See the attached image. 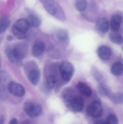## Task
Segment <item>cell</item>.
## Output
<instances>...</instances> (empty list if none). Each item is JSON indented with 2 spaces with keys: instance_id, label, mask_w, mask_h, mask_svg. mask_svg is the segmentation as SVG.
Returning <instances> with one entry per match:
<instances>
[{
  "instance_id": "4316f807",
  "label": "cell",
  "mask_w": 123,
  "mask_h": 124,
  "mask_svg": "<svg viewBox=\"0 0 123 124\" xmlns=\"http://www.w3.org/2000/svg\"><path fill=\"white\" fill-rule=\"evenodd\" d=\"M107 124H118V120L117 116L114 114L109 115L106 120Z\"/></svg>"
},
{
  "instance_id": "3957f363",
  "label": "cell",
  "mask_w": 123,
  "mask_h": 124,
  "mask_svg": "<svg viewBox=\"0 0 123 124\" xmlns=\"http://www.w3.org/2000/svg\"><path fill=\"white\" fill-rule=\"evenodd\" d=\"M24 70L31 84L37 85L40 78V71L37 65L34 62H28L25 65Z\"/></svg>"
},
{
  "instance_id": "7a4b0ae2",
  "label": "cell",
  "mask_w": 123,
  "mask_h": 124,
  "mask_svg": "<svg viewBox=\"0 0 123 124\" xmlns=\"http://www.w3.org/2000/svg\"><path fill=\"white\" fill-rule=\"evenodd\" d=\"M30 27L26 19H20L17 20L13 25L12 32L17 39H24L27 36V32Z\"/></svg>"
},
{
  "instance_id": "4dcf8cb0",
  "label": "cell",
  "mask_w": 123,
  "mask_h": 124,
  "mask_svg": "<svg viewBox=\"0 0 123 124\" xmlns=\"http://www.w3.org/2000/svg\"><path fill=\"white\" fill-rule=\"evenodd\" d=\"M5 118L3 116H1L0 117V124H4Z\"/></svg>"
},
{
  "instance_id": "e0dca14e",
  "label": "cell",
  "mask_w": 123,
  "mask_h": 124,
  "mask_svg": "<svg viewBox=\"0 0 123 124\" xmlns=\"http://www.w3.org/2000/svg\"><path fill=\"white\" fill-rule=\"evenodd\" d=\"M26 20L30 27H38L40 26L41 24L40 18L35 15H30Z\"/></svg>"
},
{
  "instance_id": "8992f818",
  "label": "cell",
  "mask_w": 123,
  "mask_h": 124,
  "mask_svg": "<svg viewBox=\"0 0 123 124\" xmlns=\"http://www.w3.org/2000/svg\"><path fill=\"white\" fill-rule=\"evenodd\" d=\"M86 112L87 114L91 117L95 118L101 117L103 114L102 104L99 101H93L87 106Z\"/></svg>"
},
{
  "instance_id": "d6986e66",
  "label": "cell",
  "mask_w": 123,
  "mask_h": 124,
  "mask_svg": "<svg viewBox=\"0 0 123 124\" xmlns=\"http://www.w3.org/2000/svg\"><path fill=\"white\" fill-rule=\"evenodd\" d=\"M9 76L8 73L4 70H2L0 72V89H3L5 90L6 87H8V84L9 83L8 82Z\"/></svg>"
},
{
  "instance_id": "83f0119b",
  "label": "cell",
  "mask_w": 123,
  "mask_h": 124,
  "mask_svg": "<svg viewBox=\"0 0 123 124\" xmlns=\"http://www.w3.org/2000/svg\"><path fill=\"white\" fill-rule=\"evenodd\" d=\"M95 124H107L106 121L104 119H99L95 122Z\"/></svg>"
},
{
  "instance_id": "5bb4252c",
  "label": "cell",
  "mask_w": 123,
  "mask_h": 124,
  "mask_svg": "<svg viewBox=\"0 0 123 124\" xmlns=\"http://www.w3.org/2000/svg\"><path fill=\"white\" fill-rule=\"evenodd\" d=\"M75 95L73 90L71 88H66L63 92L62 97L64 103L68 108Z\"/></svg>"
},
{
  "instance_id": "f1b7e54d",
  "label": "cell",
  "mask_w": 123,
  "mask_h": 124,
  "mask_svg": "<svg viewBox=\"0 0 123 124\" xmlns=\"http://www.w3.org/2000/svg\"><path fill=\"white\" fill-rule=\"evenodd\" d=\"M21 124H35L33 122L30 120L26 119L24 120L21 123Z\"/></svg>"
},
{
  "instance_id": "484cf974",
  "label": "cell",
  "mask_w": 123,
  "mask_h": 124,
  "mask_svg": "<svg viewBox=\"0 0 123 124\" xmlns=\"http://www.w3.org/2000/svg\"><path fill=\"white\" fill-rule=\"evenodd\" d=\"M92 73L96 79L100 83V84H104V79L103 77L101 74L97 71V70L95 69L94 68L92 70Z\"/></svg>"
},
{
  "instance_id": "f546056e",
  "label": "cell",
  "mask_w": 123,
  "mask_h": 124,
  "mask_svg": "<svg viewBox=\"0 0 123 124\" xmlns=\"http://www.w3.org/2000/svg\"><path fill=\"white\" fill-rule=\"evenodd\" d=\"M18 121L16 119L13 118L10 121L9 124H18Z\"/></svg>"
},
{
  "instance_id": "cb8c5ba5",
  "label": "cell",
  "mask_w": 123,
  "mask_h": 124,
  "mask_svg": "<svg viewBox=\"0 0 123 124\" xmlns=\"http://www.w3.org/2000/svg\"><path fill=\"white\" fill-rule=\"evenodd\" d=\"M98 90L99 94L103 96H111V92L110 89L104 84H100L98 87Z\"/></svg>"
},
{
  "instance_id": "5b68a950",
  "label": "cell",
  "mask_w": 123,
  "mask_h": 124,
  "mask_svg": "<svg viewBox=\"0 0 123 124\" xmlns=\"http://www.w3.org/2000/svg\"><path fill=\"white\" fill-rule=\"evenodd\" d=\"M24 110L27 116L32 118H36L42 113V107L37 103L27 102L25 103Z\"/></svg>"
},
{
  "instance_id": "ffe728a7",
  "label": "cell",
  "mask_w": 123,
  "mask_h": 124,
  "mask_svg": "<svg viewBox=\"0 0 123 124\" xmlns=\"http://www.w3.org/2000/svg\"><path fill=\"white\" fill-rule=\"evenodd\" d=\"M111 71L115 76L122 75L123 73V64L119 62L115 63L111 67Z\"/></svg>"
},
{
  "instance_id": "8fae6325",
  "label": "cell",
  "mask_w": 123,
  "mask_h": 124,
  "mask_svg": "<svg viewBox=\"0 0 123 124\" xmlns=\"http://www.w3.org/2000/svg\"><path fill=\"white\" fill-rule=\"evenodd\" d=\"M13 51L17 57L22 60L26 55L28 50L27 46L24 43H19L12 47Z\"/></svg>"
},
{
  "instance_id": "7402d4cb",
  "label": "cell",
  "mask_w": 123,
  "mask_h": 124,
  "mask_svg": "<svg viewBox=\"0 0 123 124\" xmlns=\"http://www.w3.org/2000/svg\"><path fill=\"white\" fill-rule=\"evenodd\" d=\"M110 40L112 43L117 44H121L123 43V37L122 35L116 33H112L109 35Z\"/></svg>"
},
{
  "instance_id": "7c38bea8",
  "label": "cell",
  "mask_w": 123,
  "mask_h": 124,
  "mask_svg": "<svg viewBox=\"0 0 123 124\" xmlns=\"http://www.w3.org/2000/svg\"><path fill=\"white\" fill-rule=\"evenodd\" d=\"M123 18L120 15H115L112 16L110 23L111 30L114 32L118 31L120 27Z\"/></svg>"
},
{
  "instance_id": "44dd1931",
  "label": "cell",
  "mask_w": 123,
  "mask_h": 124,
  "mask_svg": "<svg viewBox=\"0 0 123 124\" xmlns=\"http://www.w3.org/2000/svg\"><path fill=\"white\" fill-rule=\"evenodd\" d=\"M10 24V20L6 16L1 17L0 20V33H3L7 30Z\"/></svg>"
},
{
  "instance_id": "603a6c76",
  "label": "cell",
  "mask_w": 123,
  "mask_h": 124,
  "mask_svg": "<svg viewBox=\"0 0 123 124\" xmlns=\"http://www.w3.org/2000/svg\"><path fill=\"white\" fill-rule=\"evenodd\" d=\"M87 0H77L75 6L77 11L82 12L86 10L87 7Z\"/></svg>"
},
{
  "instance_id": "4fadbf2b",
  "label": "cell",
  "mask_w": 123,
  "mask_h": 124,
  "mask_svg": "<svg viewBox=\"0 0 123 124\" xmlns=\"http://www.w3.org/2000/svg\"><path fill=\"white\" fill-rule=\"evenodd\" d=\"M97 53L99 57L102 60H108L111 57V51L107 46H99L97 49Z\"/></svg>"
},
{
  "instance_id": "9c48e42d",
  "label": "cell",
  "mask_w": 123,
  "mask_h": 124,
  "mask_svg": "<svg viewBox=\"0 0 123 124\" xmlns=\"http://www.w3.org/2000/svg\"><path fill=\"white\" fill-rule=\"evenodd\" d=\"M84 107V101L81 97L75 95L71 102L69 108L76 112H79L83 110Z\"/></svg>"
},
{
  "instance_id": "52a82bcc",
  "label": "cell",
  "mask_w": 123,
  "mask_h": 124,
  "mask_svg": "<svg viewBox=\"0 0 123 124\" xmlns=\"http://www.w3.org/2000/svg\"><path fill=\"white\" fill-rule=\"evenodd\" d=\"M7 90L11 94L19 97H23L25 94L24 88L19 83L14 82H11L9 83Z\"/></svg>"
},
{
  "instance_id": "1f68e13d",
  "label": "cell",
  "mask_w": 123,
  "mask_h": 124,
  "mask_svg": "<svg viewBox=\"0 0 123 124\" xmlns=\"http://www.w3.org/2000/svg\"><path fill=\"white\" fill-rule=\"evenodd\" d=\"M13 37L12 36H8L7 37V39L8 41H12V40H13Z\"/></svg>"
},
{
  "instance_id": "30bf717a",
  "label": "cell",
  "mask_w": 123,
  "mask_h": 124,
  "mask_svg": "<svg viewBox=\"0 0 123 124\" xmlns=\"http://www.w3.org/2000/svg\"><path fill=\"white\" fill-rule=\"evenodd\" d=\"M5 53L7 58L12 64L20 66L22 64V60L19 59L13 51L12 47L8 46L5 49Z\"/></svg>"
},
{
  "instance_id": "2e32d148",
  "label": "cell",
  "mask_w": 123,
  "mask_h": 124,
  "mask_svg": "<svg viewBox=\"0 0 123 124\" xmlns=\"http://www.w3.org/2000/svg\"><path fill=\"white\" fill-rule=\"evenodd\" d=\"M96 26L99 32L102 33H106L109 28L108 20L105 18H101L97 22Z\"/></svg>"
},
{
  "instance_id": "9a60e30c",
  "label": "cell",
  "mask_w": 123,
  "mask_h": 124,
  "mask_svg": "<svg viewBox=\"0 0 123 124\" xmlns=\"http://www.w3.org/2000/svg\"><path fill=\"white\" fill-rule=\"evenodd\" d=\"M77 87L79 92L86 97H90L92 94V90L91 87L84 82H78L77 85Z\"/></svg>"
},
{
  "instance_id": "ac0fdd59",
  "label": "cell",
  "mask_w": 123,
  "mask_h": 124,
  "mask_svg": "<svg viewBox=\"0 0 123 124\" xmlns=\"http://www.w3.org/2000/svg\"><path fill=\"white\" fill-rule=\"evenodd\" d=\"M57 36L58 39L60 41L65 44L69 43V35L68 31L66 30L60 29L57 32Z\"/></svg>"
},
{
  "instance_id": "6da1fadb",
  "label": "cell",
  "mask_w": 123,
  "mask_h": 124,
  "mask_svg": "<svg viewBox=\"0 0 123 124\" xmlns=\"http://www.w3.org/2000/svg\"><path fill=\"white\" fill-rule=\"evenodd\" d=\"M46 11L54 17L61 21L65 20V15L62 7L55 0H40Z\"/></svg>"
},
{
  "instance_id": "277c9868",
  "label": "cell",
  "mask_w": 123,
  "mask_h": 124,
  "mask_svg": "<svg viewBox=\"0 0 123 124\" xmlns=\"http://www.w3.org/2000/svg\"><path fill=\"white\" fill-rule=\"evenodd\" d=\"M59 71L60 76L63 81L68 82L72 78L74 72L73 65L69 62H62L59 66Z\"/></svg>"
},
{
  "instance_id": "ba28073f",
  "label": "cell",
  "mask_w": 123,
  "mask_h": 124,
  "mask_svg": "<svg viewBox=\"0 0 123 124\" xmlns=\"http://www.w3.org/2000/svg\"><path fill=\"white\" fill-rule=\"evenodd\" d=\"M45 49V44L42 40H36L33 44L32 49V54L33 56L38 57L43 54Z\"/></svg>"
},
{
  "instance_id": "d4e9b609",
  "label": "cell",
  "mask_w": 123,
  "mask_h": 124,
  "mask_svg": "<svg viewBox=\"0 0 123 124\" xmlns=\"http://www.w3.org/2000/svg\"><path fill=\"white\" fill-rule=\"evenodd\" d=\"M111 96V98L116 103L118 104L123 103V94L122 93H116Z\"/></svg>"
}]
</instances>
